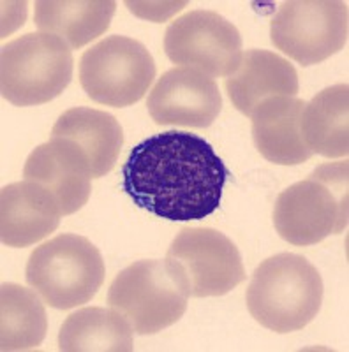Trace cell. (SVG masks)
Wrapping results in <instances>:
<instances>
[{
  "label": "cell",
  "mask_w": 349,
  "mask_h": 352,
  "mask_svg": "<svg viewBox=\"0 0 349 352\" xmlns=\"http://www.w3.org/2000/svg\"><path fill=\"white\" fill-rule=\"evenodd\" d=\"M228 168L203 138L168 131L138 143L122 168V185L134 204L159 219L189 222L221 204Z\"/></svg>",
  "instance_id": "6da1fadb"
},
{
  "label": "cell",
  "mask_w": 349,
  "mask_h": 352,
  "mask_svg": "<svg viewBox=\"0 0 349 352\" xmlns=\"http://www.w3.org/2000/svg\"><path fill=\"white\" fill-rule=\"evenodd\" d=\"M321 303V275L313 263L291 252L263 261L247 289L251 316L275 333L305 328L316 319Z\"/></svg>",
  "instance_id": "7a4b0ae2"
},
{
  "label": "cell",
  "mask_w": 349,
  "mask_h": 352,
  "mask_svg": "<svg viewBox=\"0 0 349 352\" xmlns=\"http://www.w3.org/2000/svg\"><path fill=\"white\" fill-rule=\"evenodd\" d=\"M348 160L323 164L279 194L273 226L291 245L309 247L348 228Z\"/></svg>",
  "instance_id": "3957f363"
},
{
  "label": "cell",
  "mask_w": 349,
  "mask_h": 352,
  "mask_svg": "<svg viewBox=\"0 0 349 352\" xmlns=\"http://www.w3.org/2000/svg\"><path fill=\"white\" fill-rule=\"evenodd\" d=\"M106 268L99 248L80 234L64 232L30 254L27 284L48 307L71 310L89 303L105 282Z\"/></svg>",
  "instance_id": "277c9868"
},
{
  "label": "cell",
  "mask_w": 349,
  "mask_h": 352,
  "mask_svg": "<svg viewBox=\"0 0 349 352\" xmlns=\"http://www.w3.org/2000/svg\"><path fill=\"white\" fill-rule=\"evenodd\" d=\"M187 301L184 275L168 259L131 264L115 276L108 291L109 308L122 314L138 335H154L178 322Z\"/></svg>",
  "instance_id": "5b68a950"
},
{
  "label": "cell",
  "mask_w": 349,
  "mask_h": 352,
  "mask_svg": "<svg viewBox=\"0 0 349 352\" xmlns=\"http://www.w3.org/2000/svg\"><path fill=\"white\" fill-rule=\"evenodd\" d=\"M71 48L52 34H25L2 48V97L14 106H39L64 92L72 80Z\"/></svg>",
  "instance_id": "8992f818"
},
{
  "label": "cell",
  "mask_w": 349,
  "mask_h": 352,
  "mask_svg": "<svg viewBox=\"0 0 349 352\" xmlns=\"http://www.w3.org/2000/svg\"><path fill=\"white\" fill-rule=\"evenodd\" d=\"M156 72L149 50L125 36L99 41L80 60V83L87 96L112 108L138 102L152 85Z\"/></svg>",
  "instance_id": "52a82bcc"
},
{
  "label": "cell",
  "mask_w": 349,
  "mask_h": 352,
  "mask_svg": "<svg viewBox=\"0 0 349 352\" xmlns=\"http://www.w3.org/2000/svg\"><path fill=\"white\" fill-rule=\"evenodd\" d=\"M348 4L291 0L270 21L273 46L304 67L325 62L348 44Z\"/></svg>",
  "instance_id": "ba28073f"
},
{
  "label": "cell",
  "mask_w": 349,
  "mask_h": 352,
  "mask_svg": "<svg viewBox=\"0 0 349 352\" xmlns=\"http://www.w3.org/2000/svg\"><path fill=\"white\" fill-rule=\"evenodd\" d=\"M165 53L173 64L209 78H229L242 60L238 28L213 11H191L171 21L165 34Z\"/></svg>",
  "instance_id": "9c48e42d"
},
{
  "label": "cell",
  "mask_w": 349,
  "mask_h": 352,
  "mask_svg": "<svg viewBox=\"0 0 349 352\" xmlns=\"http://www.w3.org/2000/svg\"><path fill=\"white\" fill-rule=\"evenodd\" d=\"M166 259L180 270L193 298L224 296L245 280L237 245L217 229H184L173 240Z\"/></svg>",
  "instance_id": "30bf717a"
},
{
  "label": "cell",
  "mask_w": 349,
  "mask_h": 352,
  "mask_svg": "<svg viewBox=\"0 0 349 352\" xmlns=\"http://www.w3.org/2000/svg\"><path fill=\"white\" fill-rule=\"evenodd\" d=\"M152 120L159 125L205 129L217 120L222 97L215 81L191 67L165 72L147 99Z\"/></svg>",
  "instance_id": "8fae6325"
},
{
  "label": "cell",
  "mask_w": 349,
  "mask_h": 352,
  "mask_svg": "<svg viewBox=\"0 0 349 352\" xmlns=\"http://www.w3.org/2000/svg\"><path fill=\"white\" fill-rule=\"evenodd\" d=\"M23 178L50 190L59 201L62 215L83 208L92 192L89 157L76 143L62 138H52L34 148L25 162Z\"/></svg>",
  "instance_id": "7c38bea8"
},
{
  "label": "cell",
  "mask_w": 349,
  "mask_h": 352,
  "mask_svg": "<svg viewBox=\"0 0 349 352\" xmlns=\"http://www.w3.org/2000/svg\"><path fill=\"white\" fill-rule=\"evenodd\" d=\"M62 219L59 201L34 182H18L0 194V238L8 247H30L56 231Z\"/></svg>",
  "instance_id": "4fadbf2b"
},
{
  "label": "cell",
  "mask_w": 349,
  "mask_h": 352,
  "mask_svg": "<svg viewBox=\"0 0 349 352\" xmlns=\"http://www.w3.org/2000/svg\"><path fill=\"white\" fill-rule=\"evenodd\" d=\"M305 100L270 97L253 111V140L266 160L279 166L304 164L314 155L302 136Z\"/></svg>",
  "instance_id": "5bb4252c"
},
{
  "label": "cell",
  "mask_w": 349,
  "mask_h": 352,
  "mask_svg": "<svg viewBox=\"0 0 349 352\" xmlns=\"http://www.w3.org/2000/svg\"><path fill=\"white\" fill-rule=\"evenodd\" d=\"M298 88L300 85L293 64L265 50L245 52L237 71L226 78V92L233 106L249 118L263 100L270 97H295Z\"/></svg>",
  "instance_id": "9a60e30c"
},
{
  "label": "cell",
  "mask_w": 349,
  "mask_h": 352,
  "mask_svg": "<svg viewBox=\"0 0 349 352\" xmlns=\"http://www.w3.org/2000/svg\"><path fill=\"white\" fill-rule=\"evenodd\" d=\"M52 138L76 143L89 157L94 178L112 171L124 144V131L118 120L94 108H72L62 113L53 125Z\"/></svg>",
  "instance_id": "2e32d148"
},
{
  "label": "cell",
  "mask_w": 349,
  "mask_h": 352,
  "mask_svg": "<svg viewBox=\"0 0 349 352\" xmlns=\"http://www.w3.org/2000/svg\"><path fill=\"white\" fill-rule=\"evenodd\" d=\"M116 4L112 0H39L36 2V27L64 41L71 50L83 48L108 30Z\"/></svg>",
  "instance_id": "e0dca14e"
},
{
  "label": "cell",
  "mask_w": 349,
  "mask_h": 352,
  "mask_svg": "<svg viewBox=\"0 0 349 352\" xmlns=\"http://www.w3.org/2000/svg\"><path fill=\"white\" fill-rule=\"evenodd\" d=\"M302 136L313 153L339 159L349 153V87L325 88L302 113Z\"/></svg>",
  "instance_id": "ac0fdd59"
},
{
  "label": "cell",
  "mask_w": 349,
  "mask_h": 352,
  "mask_svg": "<svg viewBox=\"0 0 349 352\" xmlns=\"http://www.w3.org/2000/svg\"><path fill=\"white\" fill-rule=\"evenodd\" d=\"M134 329L113 308L89 307L71 314L59 333V349L65 352H131Z\"/></svg>",
  "instance_id": "d6986e66"
},
{
  "label": "cell",
  "mask_w": 349,
  "mask_h": 352,
  "mask_svg": "<svg viewBox=\"0 0 349 352\" xmlns=\"http://www.w3.org/2000/svg\"><path fill=\"white\" fill-rule=\"evenodd\" d=\"M0 351H32L48 329L45 303L32 287L6 282L0 289Z\"/></svg>",
  "instance_id": "ffe728a7"
}]
</instances>
